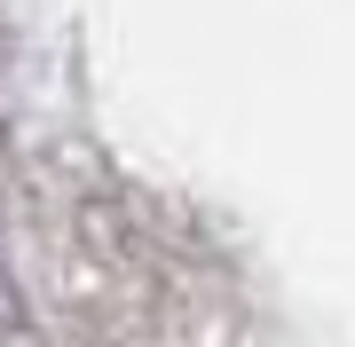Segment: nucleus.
<instances>
[{
    "instance_id": "f257e3e1",
    "label": "nucleus",
    "mask_w": 355,
    "mask_h": 347,
    "mask_svg": "<svg viewBox=\"0 0 355 347\" xmlns=\"http://www.w3.org/2000/svg\"><path fill=\"white\" fill-rule=\"evenodd\" d=\"M24 292H16V269H8V253H0V339H8V332H24Z\"/></svg>"
}]
</instances>
